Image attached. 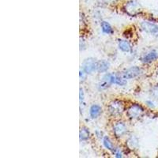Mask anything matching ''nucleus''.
<instances>
[{
	"instance_id": "nucleus-5",
	"label": "nucleus",
	"mask_w": 158,
	"mask_h": 158,
	"mask_svg": "<svg viewBox=\"0 0 158 158\" xmlns=\"http://www.w3.org/2000/svg\"><path fill=\"white\" fill-rule=\"evenodd\" d=\"M142 69H141L140 67L135 66V67H130V68L124 70V71L123 72L122 76L124 78L127 79H127H132L140 75V74H142Z\"/></svg>"
},
{
	"instance_id": "nucleus-15",
	"label": "nucleus",
	"mask_w": 158,
	"mask_h": 158,
	"mask_svg": "<svg viewBox=\"0 0 158 158\" xmlns=\"http://www.w3.org/2000/svg\"><path fill=\"white\" fill-rule=\"evenodd\" d=\"M103 144H104V147L106 148L107 149H108V150L112 151L114 149L113 143H112L111 139L108 136H104L103 138Z\"/></svg>"
},
{
	"instance_id": "nucleus-3",
	"label": "nucleus",
	"mask_w": 158,
	"mask_h": 158,
	"mask_svg": "<svg viewBox=\"0 0 158 158\" xmlns=\"http://www.w3.org/2000/svg\"><path fill=\"white\" fill-rule=\"evenodd\" d=\"M97 62L98 61H97V59L94 58H87L83 61L82 69L88 74H93L97 70Z\"/></svg>"
},
{
	"instance_id": "nucleus-2",
	"label": "nucleus",
	"mask_w": 158,
	"mask_h": 158,
	"mask_svg": "<svg viewBox=\"0 0 158 158\" xmlns=\"http://www.w3.org/2000/svg\"><path fill=\"white\" fill-rule=\"evenodd\" d=\"M124 10L130 16H136L141 12V6L135 0H131L124 6Z\"/></svg>"
},
{
	"instance_id": "nucleus-10",
	"label": "nucleus",
	"mask_w": 158,
	"mask_h": 158,
	"mask_svg": "<svg viewBox=\"0 0 158 158\" xmlns=\"http://www.w3.org/2000/svg\"><path fill=\"white\" fill-rule=\"evenodd\" d=\"M118 47L123 52H130L132 49L131 43L127 40H119L118 43Z\"/></svg>"
},
{
	"instance_id": "nucleus-16",
	"label": "nucleus",
	"mask_w": 158,
	"mask_h": 158,
	"mask_svg": "<svg viewBox=\"0 0 158 158\" xmlns=\"http://www.w3.org/2000/svg\"><path fill=\"white\" fill-rule=\"evenodd\" d=\"M127 144L131 146V148H136L138 146V138L135 136H131V138L128 139Z\"/></svg>"
},
{
	"instance_id": "nucleus-20",
	"label": "nucleus",
	"mask_w": 158,
	"mask_h": 158,
	"mask_svg": "<svg viewBox=\"0 0 158 158\" xmlns=\"http://www.w3.org/2000/svg\"><path fill=\"white\" fill-rule=\"evenodd\" d=\"M79 101H80V104H81V102H83L85 100V94L83 89H80V92H79Z\"/></svg>"
},
{
	"instance_id": "nucleus-13",
	"label": "nucleus",
	"mask_w": 158,
	"mask_h": 158,
	"mask_svg": "<svg viewBox=\"0 0 158 158\" xmlns=\"http://www.w3.org/2000/svg\"><path fill=\"white\" fill-rule=\"evenodd\" d=\"M112 84L117 85L119 86H123L127 84V79L124 78L123 77H119L116 74H112Z\"/></svg>"
},
{
	"instance_id": "nucleus-17",
	"label": "nucleus",
	"mask_w": 158,
	"mask_h": 158,
	"mask_svg": "<svg viewBox=\"0 0 158 158\" xmlns=\"http://www.w3.org/2000/svg\"><path fill=\"white\" fill-rule=\"evenodd\" d=\"M87 73L83 69H80V71H79V78H80V82H83V81H85V79L87 77Z\"/></svg>"
},
{
	"instance_id": "nucleus-23",
	"label": "nucleus",
	"mask_w": 158,
	"mask_h": 158,
	"mask_svg": "<svg viewBox=\"0 0 158 158\" xmlns=\"http://www.w3.org/2000/svg\"><path fill=\"white\" fill-rule=\"evenodd\" d=\"M146 105H147V106L150 107V108H154V107H155L154 104H153V102L152 101H146Z\"/></svg>"
},
{
	"instance_id": "nucleus-6",
	"label": "nucleus",
	"mask_w": 158,
	"mask_h": 158,
	"mask_svg": "<svg viewBox=\"0 0 158 158\" xmlns=\"http://www.w3.org/2000/svg\"><path fill=\"white\" fill-rule=\"evenodd\" d=\"M112 131H113V134L116 138H121L127 134V127L123 122L118 121L113 125Z\"/></svg>"
},
{
	"instance_id": "nucleus-9",
	"label": "nucleus",
	"mask_w": 158,
	"mask_h": 158,
	"mask_svg": "<svg viewBox=\"0 0 158 158\" xmlns=\"http://www.w3.org/2000/svg\"><path fill=\"white\" fill-rule=\"evenodd\" d=\"M102 113V108L98 104H93L89 108V115L92 118H98Z\"/></svg>"
},
{
	"instance_id": "nucleus-11",
	"label": "nucleus",
	"mask_w": 158,
	"mask_h": 158,
	"mask_svg": "<svg viewBox=\"0 0 158 158\" xmlns=\"http://www.w3.org/2000/svg\"><path fill=\"white\" fill-rule=\"evenodd\" d=\"M109 69V63L106 60H100L97 62V70L99 73H104Z\"/></svg>"
},
{
	"instance_id": "nucleus-19",
	"label": "nucleus",
	"mask_w": 158,
	"mask_h": 158,
	"mask_svg": "<svg viewBox=\"0 0 158 158\" xmlns=\"http://www.w3.org/2000/svg\"><path fill=\"white\" fill-rule=\"evenodd\" d=\"M112 153H113V154L115 155V157H118V158L123 157L122 151L118 149V148H114V149L112 150Z\"/></svg>"
},
{
	"instance_id": "nucleus-12",
	"label": "nucleus",
	"mask_w": 158,
	"mask_h": 158,
	"mask_svg": "<svg viewBox=\"0 0 158 158\" xmlns=\"http://www.w3.org/2000/svg\"><path fill=\"white\" fill-rule=\"evenodd\" d=\"M101 30H102V32H104V33H105V34L111 35L114 32V30L113 29H112V27H111V25H110L108 22H105V21L102 22L101 24Z\"/></svg>"
},
{
	"instance_id": "nucleus-22",
	"label": "nucleus",
	"mask_w": 158,
	"mask_h": 158,
	"mask_svg": "<svg viewBox=\"0 0 158 158\" xmlns=\"http://www.w3.org/2000/svg\"><path fill=\"white\" fill-rule=\"evenodd\" d=\"M101 2L104 4H112L116 2V0H101Z\"/></svg>"
},
{
	"instance_id": "nucleus-8",
	"label": "nucleus",
	"mask_w": 158,
	"mask_h": 158,
	"mask_svg": "<svg viewBox=\"0 0 158 158\" xmlns=\"http://www.w3.org/2000/svg\"><path fill=\"white\" fill-rule=\"evenodd\" d=\"M158 59V52L156 50H151L142 56L141 61L143 63H150Z\"/></svg>"
},
{
	"instance_id": "nucleus-4",
	"label": "nucleus",
	"mask_w": 158,
	"mask_h": 158,
	"mask_svg": "<svg viewBox=\"0 0 158 158\" xmlns=\"http://www.w3.org/2000/svg\"><path fill=\"white\" fill-rule=\"evenodd\" d=\"M144 112V109L139 104H134L129 107L127 110V115L130 118H140Z\"/></svg>"
},
{
	"instance_id": "nucleus-21",
	"label": "nucleus",
	"mask_w": 158,
	"mask_h": 158,
	"mask_svg": "<svg viewBox=\"0 0 158 158\" xmlns=\"http://www.w3.org/2000/svg\"><path fill=\"white\" fill-rule=\"evenodd\" d=\"M85 41L84 40H81V38L80 39V50H84L85 49Z\"/></svg>"
},
{
	"instance_id": "nucleus-14",
	"label": "nucleus",
	"mask_w": 158,
	"mask_h": 158,
	"mask_svg": "<svg viewBox=\"0 0 158 158\" xmlns=\"http://www.w3.org/2000/svg\"><path fill=\"white\" fill-rule=\"evenodd\" d=\"M89 137L90 133L88 128L85 127H81V130H80V132H79V138H80V141L88 140Z\"/></svg>"
},
{
	"instance_id": "nucleus-7",
	"label": "nucleus",
	"mask_w": 158,
	"mask_h": 158,
	"mask_svg": "<svg viewBox=\"0 0 158 158\" xmlns=\"http://www.w3.org/2000/svg\"><path fill=\"white\" fill-rule=\"evenodd\" d=\"M141 28L143 31L152 35H158V25L149 22H142L141 23Z\"/></svg>"
},
{
	"instance_id": "nucleus-1",
	"label": "nucleus",
	"mask_w": 158,
	"mask_h": 158,
	"mask_svg": "<svg viewBox=\"0 0 158 158\" xmlns=\"http://www.w3.org/2000/svg\"><path fill=\"white\" fill-rule=\"evenodd\" d=\"M108 111L110 115L113 117H118L122 115L124 111V104L121 101L114 100L108 104Z\"/></svg>"
},
{
	"instance_id": "nucleus-18",
	"label": "nucleus",
	"mask_w": 158,
	"mask_h": 158,
	"mask_svg": "<svg viewBox=\"0 0 158 158\" xmlns=\"http://www.w3.org/2000/svg\"><path fill=\"white\" fill-rule=\"evenodd\" d=\"M150 94L151 96L153 97L156 100H158V86L156 85V86H153V88L151 89L150 90Z\"/></svg>"
},
{
	"instance_id": "nucleus-24",
	"label": "nucleus",
	"mask_w": 158,
	"mask_h": 158,
	"mask_svg": "<svg viewBox=\"0 0 158 158\" xmlns=\"http://www.w3.org/2000/svg\"><path fill=\"white\" fill-rule=\"evenodd\" d=\"M96 135H97V138H104V137L101 136V135H102V132H101V131H96Z\"/></svg>"
}]
</instances>
